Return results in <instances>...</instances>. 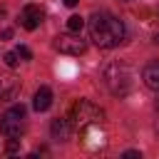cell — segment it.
<instances>
[{
  "instance_id": "cell-19",
  "label": "cell",
  "mask_w": 159,
  "mask_h": 159,
  "mask_svg": "<svg viewBox=\"0 0 159 159\" xmlns=\"http://www.w3.org/2000/svg\"><path fill=\"white\" fill-rule=\"evenodd\" d=\"M157 132H159V117H157Z\"/></svg>"
},
{
  "instance_id": "cell-18",
  "label": "cell",
  "mask_w": 159,
  "mask_h": 159,
  "mask_svg": "<svg viewBox=\"0 0 159 159\" xmlns=\"http://www.w3.org/2000/svg\"><path fill=\"white\" fill-rule=\"evenodd\" d=\"M154 42H157V45H159V32H157V35H154Z\"/></svg>"
},
{
  "instance_id": "cell-11",
  "label": "cell",
  "mask_w": 159,
  "mask_h": 159,
  "mask_svg": "<svg viewBox=\"0 0 159 159\" xmlns=\"http://www.w3.org/2000/svg\"><path fill=\"white\" fill-rule=\"evenodd\" d=\"M82 27H84V17H80V15L67 17V30L70 32H82Z\"/></svg>"
},
{
  "instance_id": "cell-10",
  "label": "cell",
  "mask_w": 159,
  "mask_h": 159,
  "mask_svg": "<svg viewBox=\"0 0 159 159\" xmlns=\"http://www.w3.org/2000/svg\"><path fill=\"white\" fill-rule=\"evenodd\" d=\"M142 80H144V84L149 89L159 92V62H149L144 67V72H142Z\"/></svg>"
},
{
  "instance_id": "cell-4",
  "label": "cell",
  "mask_w": 159,
  "mask_h": 159,
  "mask_svg": "<svg viewBox=\"0 0 159 159\" xmlns=\"http://www.w3.org/2000/svg\"><path fill=\"white\" fill-rule=\"evenodd\" d=\"M0 132L5 137H20L25 132V107L15 104L0 117Z\"/></svg>"
},
{
  "instance_id": "cell-12",
  "label": "cell",
  "mask_w": 159,
  "mask_h": 159,
  "mask_svg": "<svg viewBox=\"0 0 159 159\" xmlns=\"http://www.w3.org/2000/svg\"><path fill=\"white\" fill-rule=\"evenodd\" d=\"M17 57H20L17 52H5V55H2V62H5L7 67H15V65H17Z\"/></svg>"
},
{
  "instance_id": "cell-17",
  "label": "cell",
  "mask_w": 159,
  "mask_h": 159,
  "mask_svg": "<svg viewBox=\"0 0 159 159\" xmlns=\"http://www.w3.org/2000/svg\"><path fill=\"white\" fill-rule=\"evenodd\" d=\"M62 2H65L67 7H75V5H77V0H62Z\"/></svg>"
},
{
  "instance_id": "cell-15",
  "label": "cell",
  "mask_w": 159,
  "mask_h": 159,
  "mask_svg": "<svg viewBox=\"0 0 159 159\" xmlns=\"http://www.w3.org/2000/svg\"><path fill=\"white\" fill-rule=\"evenodd\" d=\"M122 157H124V159H139V157H142V154H139V152H137V149H129V152H124V154H122Z\"/></svg>"
},
{
  "instance_id": "cell-1",
  "label": "cell",
  "mask_w": 159,
  "mask_h": 159,
  "mask_svg": "<svg viewBox=\"0 0 159 159\" xmlns=\"http://www.w3.org/2000/svg\"><path fill=\"white\" fill-rule=\"evenodd\" d=\"M89 37L97 47H117L124 40V22L114 17L112 12H94L89 20Z\"/></svg>"
},
{
  "instance_id": "cell-6",
  "label": "cell",
  "mask_w": 159,
  "mask_h": 159,
  "mask_svg": "<svg viewBox=\"0 0 159 159\" xmlns=\"http://www.w3.org/2000/svg\"><path fill=\"white\" fill-rule=\"evenodd\" d=\"M20 92V77H15L12 72H2L0 75V102H12Z\"/></svg>"
},
{
  "instance_id": "cell-9",
  "label": "cell",
  "mask_w": 159,
  "mask_h": 159,
  "mask_svg": "<svg viewBox=\"0 0 159 159\" xmlns=\"http://www.w3.org/2000/svg\"><path fill=\"white\" fill-rule=\"evenodd\" d=\"M50 132H52V139H57V142H67V139H70V132H72V127H70V122H67V119L57 117V119H52V124H50Z\"/></svg>"
},
{
  "instance_id": "cell-20",
  "label": "cell",
  "mask_w": 159,
  "mask_h": 159,
  "mask_svg": "<svg viewBox=\"0 0 159 159\" xmlns=\"http://www.w3.org/2000/svg\"><path fill=\"white\" fill-rule=\"evenodd\" d=\"M157 109H159V99H157Z\"/></svg>"
},
{
  "instance_id": "cell-8",
  "label": "cell",
  "mask_w": 159,
  "mask_h": 159,
  "mask_svg": "<svg viewBox=\"0 0 159 159\" xmlns=\"http://www.w3.org/2000/svg\"><path fill=\"white\" fill-rule=\"evenodd\" d=\"M50 104H52V92H50V87H40V89L35 92V97H32V109H35V112H47Z\"/></svg>"
},
{
  "instance_id": "cell-2",
  "label": "cell",
  "mask_w": 159,
  "mask_h": 159,
  "mask_svg": "<svg viewBox=\"0 0 159 159\" xmlns=\"http://www.w3.org/2000/svg\"><path fill=\"white\" fill-rule=\"evenodd\" d=\"M104 80H107L109 92L117 94V97H124V94L132 89V72H129L124 65H109Z\"/></svg>"
},
{
  "instance_id": "cell-7",
  "label": "cell",
  "mask_w": 159,
  "mask_h": 159,
  "mask_svg": "<svg viewBox=\"0 0 159 159\" xmlns=\"http://www.w3.org/2000/svg\"><path fill=\"white\" fill-rule=\"evenodd\" d=\"M42 17H45V10L40 5H25L22 12H20V25L25 30H37L40 22H42Z\"/></svg>"
},
{
  "instance_id": "cell-21",
  "label": "cell",
  "mask_w": 159,
  "mask_h": 159,
  "mask_svg": "<svg viewBox=\"0 0 159 159\" xmlns=\"http://www.w3.org/2000/svg\"><path fill=\"white\" fill-rule=\"evenodd\" d=\"M122 2H127V0H122Z\"/></svg>"
},
{
  "instance_id": "cell-14",
  "label": "cell",
  "mask_w": 159,
  "mask_h": 159,
  "mask_svg": "<svg viewBox=\"0 0 159 159\" xmlns=\"http://www.w3.org/2000/svg\"><path fill=\"white\" fill-rule=\"evenodd\" d=\"M15 52H17V55H20L22 60H30V57H32V52H30V47H25V45H20V47H17Z\"/></svg>"
},
{
  "instance_id": "cell-3",
  "label": "cell",
  "mask_w": 159,
  "mask_h": 159,
  "mask_svg": "<svg viewBox=\"0 0 159 159\" xmlns=\"http://www.w3.org/2000/svg\"><path fill=\"white\" fill-rule=\"evenodd\" d=\"M102 117H104V112H102L97 104L87 102V99H80V102L72 104V119H75V127H77V129L89 127V124H99Z\"/></svg>"
},
{
  "instance_id": "cell-5",
  "label": "cell",
  "mask_w": 159,
  "mask_h": 159,
  "mask_svg": "<svg viewBox=\"0 0 159 159\" xmlns=\"http://www.w3.org/2000/svg\"><path fill=\"white\" fill-rule=\"evenodd\" d=\"M55 47L62 52V55H72V57H77V55H82L84 50H87V42L80 37V32H65V35H57L55 37Z\"/></svg>"
},
{
  "instance_id": "cell-16",
  "label": "cell",
  "mask_w": 159,
  "mask_h": 159,
  "mask_svg": "<svg viewBox=\"0 0 159 159\" xmlns=\"http://www.w3.org/2000/svg\"><path fill=\"white\" fill-rule=\"evenodd\" d=\"M0 37H2V40H10V37H12V30H2Z\"/></svg>"
},
{
  "instance_id": "cell-13",
  "label": "cell",
  "mask_w": 159,
  "mask_h": 159,
  "mask_svg": "<svg viewBox=\"0 0 159 159\" xmlns=\"http://www.w3.org/2000/svg\"><path fill=\"white\" fill-rule=\"evenodd\" d=\"M5 149H7V154H15V152L20 149V144H17V137H10V142H7V147H5Z\"/></svg>"
}]
</instances>
